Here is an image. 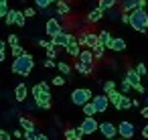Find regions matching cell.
Listing matches in <instances>:
<instances>
[{"label": "cell", "instance_id": "cell-1", "mask_svg": "<svg viewBox=\"0 0 148 140\" xmlns=\"http://www.w3.org/2000/svg\"><path fill=\"white\" fill-rule=\"evenodd\" d=\"M31 95L37 104L39 110H51L53 108V93H51V85L47 81H39L31 87Z\"/></svg>", "mask_w": 148, "mask_h": 140}, {"label": "cell", "instance_id": "cell-2", "mask_svg": "<svg viewBox=\"0 0 148 140\" xmlns=\"http://www.w3.org/2000/svg\"><path fill=\"white\" fill-rule=\"evenodd\" d=\"M33 69H35V57H33L31 53H25L23 57H18V59H12L10 71H12L14 75H21V77H29Z\"/></svg>", "mask_w": 148, "mask_h": 140}, {"label": "cell", "instance_id": "cell-3", "mask_svg": "<svg viewBox=\"0 0 148 140\" xmlns=\"http://www.w3.org/2000/svg\"><path fill=\"white\" fill-rule=\"evenodd\" d=\"M130 29H134L136 33L148 31V10L146 8H138L130 14Z\"/></svg>", "mask_w": 148, "mask_h": 140}, {"label": "cell", "instance_id": "cell-4", "mask_svg": "<svg viewBox=\"0 0 148 140\" xmlns=\"http://www.w3.org/2000/svg\"><path fill=\"white\" fill-rule=\"evenodd\" d=\"M93 100V91L89 87H75L71 91V104L77 108H83L85 104H89Z\"/></svg>", "mask_w": 148, "mask_h": 140}, {"label": "cell", "instance_id": "cell-5", "mask_svg": "<svg viewBox=\"0 0 148 140\" xmlns=\"http://www.w3.org/2000/svg\"><path fill=\"white\" fill-rule=\"evenodd\" d=\"M134 134H136V126H134V122L122 120V122L118 124V136H120V138L132 140V138H134Z\"/></svg>", "mask_w": 148, "mask_h": 140}, {"label": "cell", "instance_id": "cell-6", "mask_svg": "<svg viewBox=\"0 0 148 140\" xmlns=\"http://www.w3.org/2000/svg\"><path fill=\"white\" fill-rule=\"evenodd\" d=\"M63 31H65V27L61 25V21H59L57 16H55V19H49V21L45 23V33H47V37H51V39L57 37V35L63 33Z\"/></svg>", "mask_w": 148, "mask_h": 140}, {"label": "cell", "instance_id": "cell-7", "mask_svg": "<svg viewBox=\"0 0 148 140\" xmlns=\"http://www.w3.org/2000/svg\"><path fill=\"white\" fill-rule=\"evenodd\" d=\"M14 102L16 104H25L27 102V97H29V93H31V89H29V85L25 83V81H21V83H16L14 85Z\"/></svg>", "mask_w": 148, "mask_h": 140}, {"label": "cell", "instance_id": "cell-8", "mask_svg": "<svg viewBox=\"0 0 148 140\" xmlns=\"http://www.w3.org/2000/svg\"><path fill=\"white\" fill-rule=\"evenodd\" d=\"M79 128L83 130L85 136H91V134H95V132L99 130V122H97L95 118H83L81 124H79Z\"/></svg>", "mask_w": 148, "mask_h": 140}, {"label": "cell", "instance_id": "cell-9", "mask_svg": "<svg viewBox=\"0 0 148 140\" xmlns=\"http://www.w3.org/2000/svg\"><path fill=\"white\" fill-rule=\"evenodd\" d=\"M91 104L95 106L97 114H103V112H108V108H110V100H108L106 93H95L93 100H91Z\"/></svg>", "mask_w": 148, "mask_h": 140}, {"label": "cell", "instance_id": "cell-10", "mask_svg": "<svg viewBox=\"0 0 148 140\" xmlns=\"http://www.w3.org/2000/svg\"><path fill=\"white\" fill-rule=\"evenodd\" d=\"M71 33H67V31H63V33H59L57 37H53L51 41H53V45L57 47V49H67L69 47V43H71Z\"/></svg>", "mask_w": 148, "mask_h": 140}, {"label": "cell", "instance_id": "cell-11", "mask_svg": "<svg viewBox=\"0 0 148 140\" xmlns=\"http://www.w3.org/2000/svg\"><path fill=\"white\" fill-rule=\"evenodd\" d=\"M99 132L103 138H116L118 136V126L114 122H99Z\"/></svg>", "mask_w": 148, "mask_h": 140}, {"label": "cell", "instance_id": "cell-12", "mask_svg": "<svg viewBox=\"0 0 148 140\" xmlns=\"http://www.w3.org/2000/svg\"><path fill=\"white\" fill-rule=\"evenodd\" d=\"M124 79H126V81H128L132 87H138V85L142 83V77L136 73V69H134V67H128V69H126V75H124Z\"/></svg>", "mask_w": 148, "mask_h": 140}, {"label": "cell", "instance_id": "cell-13", "mask_svg": "<svg viewBox=\"0 0 148 140\" xmlns=\"http://www.w3.org/2000/svg\"><path fill=\"white\" fill-rule=\"evenodd\" d=\"M65 53H67L69 57H73V59L79 57V53H81V45L77 43V37H75V35L71 37V43H69V47L65 49Z\"/></svg>", "mask_w": 148, "mask_h": 140}, {"label": "cell", "instance_id": "cell-14", "mask_svg": "<svg viewBox=\"0 0 148 140\" xmlns=\"http://www.w3.org/2000/svg\"><path fill=\"white\" fill-rule=\"evenodd\" d=\"M103 16H106V12H103V10H101L99 6H95V8H91V10L87 12V16H85V19H87V23L95 25V23H99V21H101Z\"/></svg>", "mask_w": 148, "mask_h": 140}, {"label": "cell", "instance_id": "cell-15", "mask_svg": "<svg viewBox=\"0 0 148 140\" xmlns=\"http://www.w3.org/2000/svg\"><path fill=\"white\" fill-rule=\"evenodd\" d=\"M55 10H57V19L59 16H69V12H71L69 0H59V2L55 4Z\"/></svg>", "mask_w": 148, "mask_h": 140}, {"label": "cell", "instance_id": "cell-16", "mask_svg": "<svg viewBox=\"0 0 148 140\" xmlns=\"http://www.w3.org/2000/svg\"><path fill=\"white\" fill-rule=\"evenodd\" d=\"M77 61H79V63H83V65H93V61H95L93 51H91V49H81V53H79Z\"/></svg>", "mask_w": 148, "mask_h": 140}, {"label": "cell", "instance_id": "cell-17", "mask_svg": "<svg viewBox=\"0 0 148 140\" xmlns=\"http://www.w3.org/2000/svg\"><path fill=\"white\" fill-rule=\"evenodd\" d=\"M18 126L25 130V132H35V128H37V124H35V120H31V118H27V116H18Z\"/></svg>", "mask_w": 148, "mask_h": 140}, {"label": "cell", "instance_id": "cell-18", "mask_svg": "<svg viewBox=\"0 0 148 140\" xmlns=\"http://www.w3.org/2000/svg\"><path fill=\"white\" fill-rule=\"evenodd\" d=\"M110 51H114V53L126 51V41H124L122 37H114V41H112V45H110Z\"/></svg>", "mask_w": 148, "mask_h": 140}, {"label": "cell", "instance_id": "cell-19", "mask_svg": "<svg viewBox=\"0 0 148 140\" xmlns=\"http://www.w3.org/2000/svg\"><path fill=\"white\" fill-rule=\"evenodd\" d=\"M97 45H99V39H97V35L87 31V35H85V49H91V51H93Z\"/></svg>", "mask_w": 148, "mask_h": 140}, {"label": "cell", "instance_id": "cell-20", "mask_svg": "<svg viewBox=\"0 0 148 140\" xmlns=\"http://www.w3.org/2000/svg\"><path fill=\"white\" fill-rule=\"evenodd\" d=\"M73 69H75L79 75H91V73H93V65H83V63H79V61L73 63Z\"/></svg>", "mask_w": 148, "mask_h": 140}, {"label": "cell", "instance_id": "cell-21", "mask_svg": "<svg viewBox=\"0 0 148 140\" xmlns=\"http://www.w3.org/2000/svg\"><path fill=\"white\" fill-rule=\"evenodd\" d=\"M97 39H99V45H103L106 49H110V45H112V41H114V37L110 35V31H99Z\"/></svg>", "mask_w": 148, "mask_h": 140}, {"label": "cell", "instance_id": "cell-22", "mask_svg": "<svg viewBox=\"0 0 148 140\" xmlns=\"http://www.w3.org/2000/svg\"><path fill=\"white\" fill-rule=\"evenodd\" d=\"M97 6L103 10V12H110L118 6V0H97Z\"/></svg>", "mask_w": 148, "mask_h": 140}, {"label": "cell", "instance_id": "cell-23", "mask_svg": "<svg viewBox=\"0 0 148 140\" xmlns=\"http://www.w3.org/2000/svg\"><path fill=\"white\" fill-rule=\"evenodd\" d=\"M25 25H27V16H25V12L18 10V8H14V27L25 29Z\"/></svg>", "mask_w": 148, "mask_h": 140}, {"label": "cell", "instance_id": "cell-24", "mask_svg": "<svg viewBox=\"0 0 148 140\" xmlns=\"http://www.w3.org/2000/svg\"><path fill=\"white\" fill-rule=\"evenodd\" d=\"M122 95H124V93H122L120 89H116V91L108 93V100H110V104H112L116 110H118V106H120V100H122Z\"/></svg>", "mask_w": 148, "mask_h": 140}, {"label": "cell", "instance_id": "cell-25", "mask_svg": "<svg viewBox=\"0 0 148 140\" xmlns=\"http://www.w3.org/2000/svg\"><path fill=\"white\" fill-rule=\"evenodd\" d=\"M57 69L61 71L63 77H71V71H73V69H71V65H67L65 61H57Z\"/></svg>", "mask_w": 148, "mask_h": 140}, {"label": "cell", "instance_id": "cell-26", "mask_svg": "<svg viewBox=\"0 0 148 140\" xmlns=\"http://www.w3.org/2000/svg\"><path fill=\"white\" fill-rule=\"evenodd\" d=\"M101 89H103V93L108 95V93L116 91V89H118V85H116V81H114V79H108V81H101Z\"/></svg>", "mask_w": 148, "mask_h": 140}, {"label": "cell", "instance_id": "cell-27", "mask_svg": "<svg viewBox=\"0 0 148 140\" xmlns=\"http://www.w3.org/2000/svg\"><path fill=\"white\" fill-rule=\"evenodd\" d=\"M81 112H83V116L85 118H95V114H97V110H95V106L89 102V104H85L83 108H81Z\"/></svg>", "mask_w": 148, "mask_h": 140}, {"label": "cell", "instance_id": "cell-28", "mask_svg": "<svg viewBox=\"0 0 148 140\" xmlns=\"http://www.w3.org/2000/svg\"><path fill=\"white\" fill-rule=\"evenodd\" d=\"M130 108H132V100H130L128 95H122L120 106H118V112H126V110H130Z\"/></svg>", "mask_w": 148, "mask_h": 140}, {"label": "cell", "instance_id": "cell-29", "mask_svg": "<svg viewBox=\"0 0 148 140\" xmlns=\"http://www.w3.org/2000/svg\"><path fill=\"white\" fill-rule=\"evenodd\" d=\"M33 2H35V8H37V10H47V8L53 6L51 0H33Z\"/></svg>", "mask_w": 148, "mask_h": 140}, {"label": "cell", "instance_id": "cell-30", "mask_svg": "<svg viewBox=\"0 0 148 140\" xmlns=\"http://www.w3.org/2000/svg\"><path fill=\"white\" fill-rule=\"evenodd\" d=\"M6 43L10 45V49H12V47H18V45H21V37H18V35H14V33H10V35H8V39H6Z\"/></svg>", "mask_w": 148, "mask_h": 140}, {"label": "cell", "instance_id": "cell-31", "mask_svg": "<svg viewBox=\"0 0 148 140\" xmlns=\"http://www.w3.org/2000/svg\"><path fill=\"white\" fill-rule=\"evenodd\" d=\"M27 51H25V47L23 45H18V47H12L10 49V55H12V59H18V57H23Z\"/></svg>", "mask_w": 148, "mask_h": 140}, {"label": "cell", "instance_id": "cell-32", "mask_svg": "<svg viewBox=\"0 0 148 140\" xmlns=\"http://www.w3.org/2000/svg\"><path fill=\"white\" fill-rule=\"evenodd\" d=\"M65 83H67V77H63V75H55L51 79V85H55V87H63Z\"/></svg>", "mask_w": 148, "mask_h": 140}, {"label": "cell", "instance_id": "cell-33", "mask_svg": "<svg viewBox=\"0 0 148 140\" xmlns=\"http://www.w3.org/2000/svg\"><path fill=\"white\" fill-rule=\"evenodd\" d=\"M134 69H136V73H138L140 77H146V75H148V67H146V65H144L142 61H140V63H138V65H136Z\"/></svg>", "mask_w": 148, "mask_h": 140}, {"label": "cell", "instance_id": "cell-34", "mask_svg": "<svg viewBox=\"0 0 148 140\" xmlns=\"http://www.w3.org/2000/svg\"><path fill=\"white\" fill-rule=\"evenodd\" d=\"M23 12H25V16H27V19H35V16L39 14V10H37L35 6H27V8H25Z\"/></svg>", "mask_w": 148, "mask_h": 140}, {"label": "cell", "instance_id": "cell-35", "mask_svg": "<svg viewBox=\"0 0 148 140\" xmlns=\"http://www.w3.org/2000/svg\"><path fill=\"white\" fill-rule=\"evenodd\" d=\"M106 14H108L110 21H118V19H122V10H120V8H114V10L106 12Z\"/></svg>", "mask_w": 148, "mask_h": 140}, {"label": "cell", "instance_id": "cell-36", "mask_svg": "<svg viewBox=\"0 0 148 140\" xmlns=\"http://www.w3.org/2000/svg\"><path fill=\"white\" fill-rule=\"evenodd\" d=\"M35 43H37V47H43V49H49L53 45L51 39H35Z\"/></svg>", "mask_w": 148, "mask_h": 140}, {"label": "cell", "instance_id": "cell-37", "mask_svg": "<svg viewBox=\"0 0 148 140\" xmlns=\"http://www.w3.org/2000/svg\"><path fill=\"white\" fill-rule=\"evenodd\" d=\"M103 55H106V47H103V45H97V47L93 49V57H95V59H103Z\"/></svg>", "mask_w": 148, "mask_h": 140}, {"label": "cell", "instance_id": "cell-38", "mask_svg": "<svg viewBox=\"0 0 148 140\" xmlns=\"http://www.w3.org/2000/svg\"><path fill=\"white\" fill-rule=\"evenodd\" d=\"M132 89H134V87H132V85H130V83H128L126 79H122V83H120V91H122L124 95H128V93H130Z\"/></svg>", "mask_w": 148, "mask_h": 140}, {"label": "cell", "instance_id": "cell-39", "mask_svg": "<svg viewBox=\"0 0 148 140\" xmlns=\"http://www.w3.org/2000/svg\"><path fill=\"white\" fill-rule=\"evenodd\" d=\"M4 23H6V27H14V8H10V12L6 14Z\"/></svg>", "mask_w": 148, "mask_h": 140}, {"label": "cell", "instance_id": "cell-40", "mask_svg": "<svg viewBox=\"0 0 148 140\" xmlns=\"http://www.w3.org/2000/svg\"><path fill=\"white\" fill-rule=\"evenodd\" d=\"M10 134H12V138H14V140L25 138V130H23V128H12V132H10Z\"/></svg>", "mask_w": 148, "mask_h": 140}, {"label": "cell", "instance_id": "cell-41", "mask_svg": "<svg viewBox=\"0 0 148 140\" xmlns=\"http://www.w3.org/2000/svg\"><path fill=\"white\" fill-rule=\"evenodd\" d=\"M47 59H53V61L57 59V47H55V45H51V47L47 49Z\"/></svg>", "mask_w": 148, "mask_h": 140}, {"label": "cell", "instance_id": "cell-42", "mask_svg": "<svg viewBox=\"0 0 148 140\" xmlns=\"http://www.w3.org/2000/svg\"><path fill=\"white\" fill-rule=\"evenodd\" d=\"M63 138H65V140H75V128H67V130L63 132Z\"/></svg>", "mask_w": 148, "mask_h": 140}, {"label": "cell", "instance_id": "cell-43", "mask_svg": "<svg viewBox=\"0 0 148 140\" xmlns=\"http://www.w3.org/2000/svg\"><path fill=\"white\" fill-rule=\"evenodd\" d=\"M8 12H10V8H8V4H0V21H4Z\"/></svg>", "mask_w": 148, "mask_h": 140}, {"label": "cell", "instance_id": "cell-44", "mask_svg": "<svg viewBox=\"0 0 148 140\" xmlns=\"http://www.w3.org/2000/svg\"><path fill=\"white\" fill-rule=\"evenodd\" d=\"M43 67L45 69H53V67H57V61H53V59H43Z\"/></svg>", "mask_w": 148, "mask_h": 140}, {"label": "cell", "instance_id": "cell-45", "mask_svg": "<svg viewBox=\"0 0 148 140\" xmlns=\"http://www.w3.org/2000/svg\"><path fill=\"white\" fill-rule=\"evenodd\" d=\"M0 140H14V138H12V134H10L8 130L0 128Z\"/></svg>", "mask_w": 148, "mask_h": 140}, {"label": "cell", "instance_id": "cell-46", "mask_svg": "<svg viewBox=\"0 0 148 140\" xmlns=\"http://www.w3.org/2000/svg\"><path fill=\"white\" fill-rule=\"evenodd\" d=\"M23 140H37V132H25Z\"/></svg>", "mask_w": 148, "mask_h": 140}, {"label": "cell", "instance_id": "cell-47", "mask_svg": "<svg viewBox=\"0 0 148 140\" xmlns=\"http://www.w3.org/2000/svg\"><path fill=\"white\" fill-rule=\"evenodd\" d=\"M83 136H85V134H83V130L77 126V128H75V140H83Z\"/></svg>", "mask_w": 148, "mask_h": 140}, {"label": "cell", "instance_id": "cell-48", "mask_svg": "<svg viewBox=\"0 0 148 140\" xmlns=\"http://www.w3.org/2000/svg\"><path fill=\"white\" fill-rule=\"evenodd\" d=\"M124 25H130V14H126V12H122V19H120Z\"/></svg>", "mask_w": 148, "mask_h": 140}, {"label": "cell", "instance_id": "cell-49", "mask_svg": "<svg viewBox=\"0 0 148 140\" xmlns=\"http://www.w3.org/2000/svg\"><path fill=\"white\" fill-rule=\"evenodd\" d=\"M140 116L148 120V106H142V110H140Z\"/></svg>", "mask_w": 148, "mask_h": 140}, {"label": "cell", "instance_id": "cell-50", "mask_svg": "<svg viewBox=\"0 0 148 140\" xmlns=\"http://www.w3.org/2000/svg\"><path fill=\"white\" fill-rule=\"evenodd\" d=\"M142 138H148V124L142 126Z\"/></svg>", "mask_w": 148, "mask_h": 140}, {"label": "cell", "instance_id": "cell-51", "mask_svg": "<svg viewBox=\"0 0 148 140\" xmlns=\"http://www.w3.org/2000/svg\"><path fill=\"white\" fill-rule=\"evenodd\" d=\"M6 47H8V43H6V41H2V39H0V51H6Z\"/></svg>", "mask_w": 148, "mask_h": 140}, {"label": "cell", "instance_id": "cell-52", "mask_svg": "<svg viewBox=\"0 0 148 140\" xmlns=\"http://www.w3.org/2000/svg\"><path fill=\"white\" fill-rule=\"evenodd\" d=\"M37 140H51L47 134H37Z\"/></svg>", "mask_w": 148, "mask_h": 140}, {"label": "cell", "instance_id": "cell-53", "mask_svg": "<svg viewBox=\"0 0 148 140\" xmlns=\"http://www.w3.org/2000/svg\"><path fill=\"white\" fill-rule=\"evenodd\" d=\"M6 61V51H0V63Z\"/></svg>", "mask_w": 148, "mask_h": 140}, {"label": "cell", "instance_id": "cell-54", "mask_svg": "<svg viewBox=\"0 0 148 140\" xmlns=\"http://www.w3.org/2000/svg\"><path fill=\"white\" fill-rule=\"evenodd\" d=\"M132 108H140V102L138 100H132Z\"/></svg>", "mask_w": 148, "mask_h": 140}, {"label": "cell", "instance_id": "cell-55", "mask_svg": "<svg viewBox=\"0 0 148 140\" xmlns=\"http://www.w3.org/2000/svg\"><path fill=\"white\" fill-rule=\"evenodd\" d=\"M144 106H148V93L144 95Z\"/></svg>", "mask_w": 148, "mask_h": 140}, {"label": "cell", "instance_id": "cell-56", "mask_svg": "<svg viewBox=\"0 0 148 140\" xmlns=\"http://www.w3.org/2000/svg\"><path fill=\"white\" fill-rule=\"evenodd\" d=\"M0 4H8V0H0Z\"/></svg>", "mask_w": 148, "mask_h": 140}, {"label": "cell", "instance_id": "cell-57", "mask_svg": "<svg viewBox=\"0 0 148 140\" xmlns=\"http://www.w3.org/2000/svg\"><path fill=\"white\" fill-rule=\"evenodd\" d=\"M116 140H126V138H120V136H118V138H116Z\"/></svg>", "mask_w": 148, "mask_h": 140}, {"label": "cell", "instance_id": "cell-58", "mask_svg": "<svg viewBox=\"0 0 148 140\" xmlns=\"http://www.w3.org/2000/svg\"><path fill=\"white\" fill-rule=\"evenodd\" d=\"M103 140H116V138H103Z\"/></svg>", "mask_w": 148, "mask_h": 140}, {"label": "cell", "instance_id": "cell-59", "mask_svg": "<svg viewBox=\"0 0 148 140\" xmlns=\"http://www.w3.org/2000/svg\"><path fill=\"white\" fill-rule=\"evenodd\" d=\"M21 2H27V0H21Z\"/></svg>", "mask_w": 148, "mask_h": 140}]
</instances>
